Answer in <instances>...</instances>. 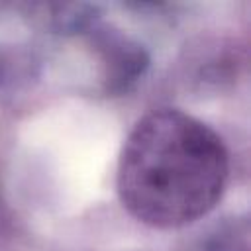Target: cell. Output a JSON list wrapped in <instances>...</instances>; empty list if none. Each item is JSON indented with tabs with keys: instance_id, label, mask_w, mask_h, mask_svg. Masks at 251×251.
<instances>
[{
	"instance_id": "obj_1",
	"label": "cell",
	"mask_w": 251,
	"mask_h": 251,
	"mask_svg": "<svg viewBox=\"0 0 251 251\" xmlns=\"http://www.w3.org/2000/svg\"><path fill=\"white\" fill-rule=\"evenodd\" d=\"M227 175L222 137L190 114L163 108L131 127L120 153L116 186L137 222L176 229L220 202Z\"/></svg>"
}]
</instances>
